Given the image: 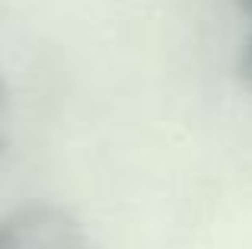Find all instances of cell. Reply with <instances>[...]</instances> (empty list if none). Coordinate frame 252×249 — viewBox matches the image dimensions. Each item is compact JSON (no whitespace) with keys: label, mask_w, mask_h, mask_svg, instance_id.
I'll use <instances>...</instances> for the list:
<instances>
[{"label":"cell","mask_w":252,"mask_h":249,"mask_svg":"<svg viewBox=\"0 0 252 249\" xmlns=\"http://www.w3.org/2000/svg\"><path fill=\"white\" fill-rule=\"evenodd\" d=\"M0 147H3V141H0Z\"/></svg>","instance_id":"cell-5"},{"label":"cell","mask_w":252,"mask_h":249,"mask_svg":"<svg viewBox=\"0 0 252 249\" xmlns=\"http://www.w3.org/2000/svg\"><path fill=\"white\" fill-rule=\"evenodd\" d=\"M3 112H6V87L0 80V119H3Z\"/></svg>","instance_id":"cell-3"},{"label":"cell","mask_w":252,"mask_h":249,"mask_svg":"<svg viewBox=\"0 0 252 249\" xmlns=\"http://www.w3.org/2000/svg\"><path fill=\"white\" fill-rule=\"evenodd\" d=\"M0 249H86V233L64 208L29 201L0 220Z\"/></svg>","instance_id":"cell-1"},{"label":"cell","mask_w":252,"mask_h":249,"mask_svg":"<svg viewBox=\"0 0 252 249\" xmlns=\"http://www.w3.org/2000/svg\"><path fill=\"white\" fill-rule=\"evenodd\" d=\"M236 3H240V6H243V10H246V13H249V16H252V0H236Z\"/></svg>","instance_id":"cell-4"},{"label":"cell","mask_w":252,"mask_h":249,"mask_svg":"<svg viewBox=\"0 0 252 249\" xmlns=\"http://www.w3.org/2000/svg\"><path fill=\"white\" fill-rule=\"evenodd\" d=\"M240 80L252 90V35L243 45V55H240Z\"/></svg>","instance_id":"cell-2"}]
</instances>
